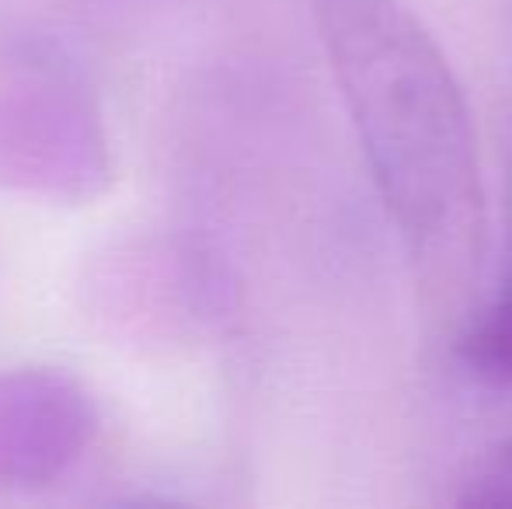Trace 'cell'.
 Masks as SVG:
<instances>
[{"mask_svg": "<svg viewBox=\"0 0 512 509\" xmlns=\"http://www.w3.org/2000/svg\"><path fill=\"white\" fill-rule=\"evenodd\" d=\"M95 426V401L70 374L0 370V492L63 478L91 447Z\"/></svg>", "mask_w": 512, "mask_h": 509, "instance_id": "3", "label": "cell"}, {"mask_svg": "<svg viewBox=\"0 0 512 509\" xmlns=\"http://www.w3.org/2000/svg\"><path fill=\"white\" fill-rule=\"evenodd\" d=\"M460 356L481 384L502 387V391L512 387V227L495 300L474 318L471 332L464 335Z\"/></svg>", "mask_w": 512, "mask_h": 509, "instance_id": "4", "label": "cell"}, {"mask_svg": "<svg viewBox=\"0 0 512 509\" xmlns=\"http://www.w3.org/2000/svg\"><path fill=\"white\" fill-rule=\"evenodd\" d=\"M0 178L53 199H91L112 178L102 116L63 67L21 60L0 74Z\"/></svg>", "mask_w": 512, "mask_h": 509, "instance_id": "2", "label": "cell"}, {"mask_svg": "<svg viewBox=\"0 0 512 509\" xmlns=\"http://www.w3.org/2000/svg\"><path fill=\"white\" fill-rule=\"evenodd\" d=\"M377 192L439 311L471 304L485 185L450 60L401 0H307Z\"/></svg>", "mask_w": 512, "mask_h": 509, "instance_id": "1", "label": "cell"}]
</instances>
